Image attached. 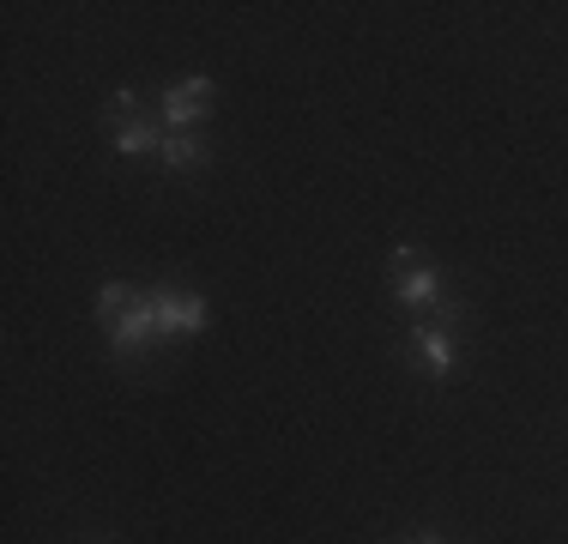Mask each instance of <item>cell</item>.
I'll list each match as a JSON object with an SVG mask.
<instances>
[{"label":"cell","instance_id":"obj_1","mask_svg":"<svg viewBox=\"0 0 568 544\" xmlns=\"http://www.w3.org/2000/svg\"><path fill=\"white\" fill-rule=\"evenodd\" d=\"M454 326H459V309L454 303H436L424 315V326L412 333V363L424 375H436V381L454 375Z\"/></svg>","mask_w":568,"mask_h":544},{"label":"cell","instance_id":"obj_8","mask_svg":"<svg viewBox=\"0 0 568 544\" xmlns=\"http://www.w3.org/2000/svg\"><path fill=\"white\" fill-rule=\"evenodd\" d=\"M417 261H424V254H417L412 242H399V249H394V272H405V266H417Z\"/></svg>","mask_w":568,"mask_h":544},{"label":"cell","instance_id":"obj_7","mask_svg":"<svg viewBox=\"0 0 568 544\" xmlns=\"http://www.w3.org/2000/svg\"><path fill=\"white\" fill-rule=\"evenodd\" d=\"M158 158H164L170 170H200V163H206L212 152L194 140V133H164V145H158Z\"/></svg>","mask_w":568,"mask_h":544},{"label":"cell","instance_id":"obj_5","mask_svg":"<svg viewBox=\"0 0 568 544\" xmlns=\"http://www.w3.org/2000/svg\"><path fill=\"white\" fill-rule=\"evenodd\" d=\"M394 296H399L405 309H424V315H429V309L442 303V272L429 266V261H417V266L394 272Z\"/></svg>","mask_w":568,"mask_h":544},{"label":"cell","instance_id":"obj_3","mask_svg":"<svg viewBox=\"0 0 568 544\" xmlns=\"http://www.w3.org/2000/svg\"><path fill=\"white\" fill-rule=\"evenodd\" d=\"M145 309H152L158 339H182V333H200V326H206V296L200 291H152Z\"/></svg>","mask_w":568,"mask_h":544},{"label":"cell","instance_id":"obj_9","mask_svg":"<svg viewBox=\"0 0 568 544\" xmlns=\"http://www.w3.org/2000/svg\"><path fill=\"white\" fill-rule=\"evenodd\" d=\"M417 544H442V538H417Z\"/></svg>","mask_w":568,"mask_h":544},{"label":"cell","instance_id":"obj_4","mask_svg":"<svg viewBox=\"0 0 568 544\" xmlns=\"http://www.w3.org/2000/svg\"><path fill=\"white\" fill-rule=\"evenodd\" d=\"M212 109V79H182L164 91V128L170 133H194V121H206Z\"/></svg>","mask_w":568,"mask_h":544},{"label":"cell","instance_id":"obj_6","mask_svg":"<svg viewBox=\"0 0 568 544\" xmlns=\"http://www.w3.org/2000/svg\"><path fill=\"white\" fill-rule=\"evenodd\" d=\"M133 303H140V291H133V284H121V279H115V284H103V291H98V321L115 333V326L133 315Z\"/></svg>","mask_w":568,"mask_h":544},{"label":"cell","instance_id":"obj_2","mask_svg":"<svg viewBox=\"0 0 568 544\" xmlns=\"http://www.w3.org/2000/svg\"><path fill=\"white\" fill-rule=\"evenodd\" d=\"M103 121H110L115 145H121L128 158L158 152V145H164V133H170V128H158V121H145V115H140V98H133V91H115L110 109H103Z\"/></svg>","mask_w":568,"mask_h":544}]
</instances>
